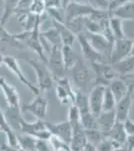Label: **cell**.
I'll use <instances>...</instances> for the list:
<instances>
[{
	"label": "cell",
	"mask_w": 134,
	"mask_h": 151,
	"mask_svg": "<svg viewBox=\"0 0 134 151\" xmlns=\"http://www.w3.org/2000/svg\"><path fill=\"white\" fill-rule=\"evenodd\" d=\"M24 60L35 72L36 77H37L38 89H39L40 93L52 89L53 75L51 73V70L46 67V64H42L40 62H37L36 60H32V58H25Z\"/></svg>",
	"instance_id": "obj_1"
},
{
	"label": "cell",
	"mask_w": 134,
	"mask_h": 151,
	"mask_svg": "<svg viewBox=\"0 0 134 151\" xmlns=\"http://www.w3.org/2000/svg\"><path fill=\"white\" fill-rule=\"evenodd\" d=\"M91 67L95 74V85L108 86L112 80L118 76L109 63L93 62L91 63Z\"/></svg>",
	"instance_id": "obj_2"
},
{
	"label": "cell",
	"mask_w": 134,
	"mask_h": 151,
	"mask_svg": "<svg viewBox=\"0 0 134 151\" xmlns=\"http://www.w3.org/2000/svg\"><path fill=\"white\" fill-rule=\"evenodd\" d=\"M133 40L128 37L115 38L113 45H112L110 58H109V64H113L122 58L128 57L130 55L131 48H132Z\"/></svg>",
	"instance_id": "obj_3"
},
{
	"label": "cell",
	"mask_w": 134,
	"mask_h": 151,
	"mask_svg": "<svg viewBox=\"0 0 134 151\" xmlns=\"http://www.w3.org/2000/svg\"><path fill=\"white\" fill-rule=\"evenodd\" d=\"M3 64L5 65L6 67L16 76L17 79L22 83L24 86L27 87L28 89L30 90L34 95H35V96L36 95L40 94V91H39V89H38V87L34 86L32 83L29 82L27 80V78L24 76L23 72L20 69V65H19L18 63H17L15 58L12 57V55H3Z\"/></svg>",
	"instance_id": "obj_4"
},
{
	"label": "cell",
	"mask_w": 134,
	"mask_h": 151,
	"mask_svg": "<svg viewBox=\"0 0 134 151\" xmlns=\"http://www.w3.org/2000/svg\"><path fill=\"white\" fill-rule=\"evenodd\" d=\"M85 35H86L92 47L99 53H101L105 58V60H107V62L109 63V58H110L112 48V45L109 42V40L102 33H91L85 31Z\"/></svg>",
	"instance_id": "obj_5"
},
{
	"label": "cell",
	"mask_w": 134,
	"mask_h": 151,
	"mask_svg": "<svg viewBox=\"0 0 134 151\" xmlns=\"http://www.w3.org/2000/svg\"><path fill=\"white\" fill-rule=\"evenodd\" d=\"M76 38L79 41L80 48H81L82 55L85 60H89L90 63L93 62H104L106 63V60L101 53H99L95 48L92 47L91 43L89 42L88 38H87L86 35H85V31L79 33L76 35Z\"/></svg>",
	"instance_id": "obj_6"
},
{
	"label": "cell",
	"mask_w": 134,
	"mask_h": 151,
	"mask_svg": "<svg viewBox=\"0 0 134 151\" xmlns=\"http://www.w3.org/2000/svg\"><path fill=\"white\" fill-rule=\"evenodd\" d=\"M61 47H59V45H53L47 57L48 58L47 65H49L52 75L57 78L63 77V73L65 72L62 52H61Z\"/></svg>",
	"instance_id": "obj_7"
},
{
	"label": "cell",
	"mask_w": 134,
	"mask_h": 151,
	"mask_svg": "<svg viewBox=\"0 0 134 151\" xmlns=\"http://www.w3.org/2000/svg\"><path fill=\"white\" fill-rule=\"evenodd\" d=\"M133 91L134 87L129 86L128 92L126 93L125 96L116 103L115 109H114L116 121L123 122L124 120H126L129 117V113H130V109L133 102Z\"/></svg>",
	"instance_id": "obj_8"
},
{
	"label": "cell",
	"mask_w": 134,
	"mask_h": 151,
	"mask_svg": "<svg viewBox=\"0 0 134 151\" xmlns=\"http://www.w3.org/2000/svg\"><path fill=\"white\" fill-rule=\"evenodd\" d=\"M47 108H48V102L44 97L41 95H36L30 103L23 104L21 110L23 112H30L33 114L37 119H43L45 118L46 114H47Z\"/></svg>",
	"instance_id": "obj_9"
},
{
	"label": "cell",
	"mask_w": 134,
	"mask_h": 151,
	"mask_svg": "<svg viewBox=\"0 0 134 151\" xmlns=\"http://www.w3.org/2000/svg\"><path fill=\"white\" fill-rule=\"evenodd\" d=\"M46 129L50 132L51 135L56 136L64 142L70 144L72 138V128L69 121H63L60 123H49L45 122Z\"/></svg>",
	"instance_id": "obj_10"
},
{
	"label": "cell",
	"mask_w": 134,
	"mask_h": 151,
	"mask_svg": "<svg viewBox=\"0 0 134 151\" xmlns=\"http://www.w3.org/2000/svg\"><path fill=\"white\" fill-rule=\"evenodd\" d=\"M56 96L62 104L66 105L69 102L74 103L75 91L70 84L69 80L64 77L57 78V87H56Z\"/></svg>",
	"instance_id": "obj_11"
},
{
	"label": "cell",
	"mask_w": 134,
	"mask_h": 151,
	"mask_svg": "<svg viewBox=\"0 0 134 151\" xmlns=\"http://www.w3.org/2000/svg\"><path fill=\"white\" fill-rule=\"evenodd\" d=\"M105 87L106 86L103 85H95L88 96L90 111L95 117H97L102 112V101Z\"/></svg>",
	"instance_id": "obj_12"
},
{
	"label": "cell",
	"mask_w": 134,
	"mask_h": 151,
	"mask_svg": "<svg viewBox=\"0 0 134 151\" xmlns=\"http://www.w3.org/2000/svg\"><path fill=\"white\" fill-rule=\"evenodd\" d=\"M96 9L92 8L89 4H80L76 2H70L65 8V21L75 17L89 16Z\"/></svg>",
	"instance_id": "obj_13"
},
{
	"label": "cell",
	"mask_w": 134,
	"mask_h": 151,
	"mask_svg": "<svg viewBox=\"0 0 134 151\" xmlns=\"http://www.w3.org/2000/svg\"><path fill=\"white\" fill-rule=\"evenodd\" d=\"M73 70V83L78 89L86 87L91 77H90V70L86 67V65L81 60H78L76 65L72 68Z\"/></svg>",
	"instance_id": "obj_14"
},
{
	"label": "cell",
	"mask_w": 134,
	"mask_h": 151,
	"mask_svg": "<svg viewBox=\"0 0 134 151\" xmlns=\"http://www.w3.org/2000/svg\"><path fill=\"white\" fill-rule=\"evenodd\" d=\"M0 91L4 94L8 107H20L19 105V95L13 86L6 82L5 78L0 77Z\"/></svg>",
	"instance_id": "obj_15"
},
{
	"label": "cell",
	"mask_w": 134,
	"mask_h": 151,
	"mask_svg": "<svg viewBox=\"0 0 134 151\" xmlns=\"http://www.w3.org/2000/svg\"><path fill=\"white\" fill-rule=\"evenodd\" d=\"M96 118H97V126H98V129L104 134V135L110 130V128L113 126V124L115 123V121H116L115 112H114V110L108 111V112L102 111ZM104 137H105V136H104Z\"/></svg>",
	"instance_id": "obj_16"
},
{
	"label": "cell",
	"mask_w": 134,
	"mask_h": 151,
	"mask_svg": "<svg viewBox=\"0 0 134 151\" xmlns=\"http://www.w3.org/2000/svg\"><path fill=\"white\" fill-rule=\"evenodd\" d=\"M7 122L15 133L20 131V121L22 118L20 107H8L4 113Z\"/></svg>",
	"instance_id": "obj_17"
},
{
	"label": "cell",
	"mask_w": 134,
	"mask_h": 151,
	"mask_svg": "<svg viewBox=\"0 0 134 151\" xmlns=\"http://www.w3.org/2000/svg\"><path fill=\"white\" fill-rule=\"evenodd\" d=\"M110 65H112L113 70L118 74L119 77L130 74V73L134 72V55H129L128 57Z\"/></svg>",
	"instance_id": "obj_18"
},
{
	"label": "cell",
	"mask_w": 134,
	"mask_h": 151,
	"mask_svg": "<svg viewBox=\"0 0 134 151\" xmlns=\"http://www.w3.org/2000/svg\"><path fill=\"white\" fill-rule=\"evenodd\" d=\"M0 131H2V132L6 135L7 143H8L9 145L14 147L16 150H20L19 149L18 143H17L16 133L12 130L10 125L7 122L5 116H4V113L1 110H0Z\"/></svg>",
	"instance_id": "obj_19"
},
{
	"label": "cell",
	"mask_w": 134,
	"mask_h": 151,
	"mask_svg": "<svg viewBox=\"0 0 134 151\" xmlns=\"http://www.w3.org/2000/svg\"><path fill=\"white\" fill-rule=\"evenodd\" d=\"M108 87L110 88L112 94H113L114 98L116 100V103L123 98L126 95V93L128 92L129 86L127 85V83L124 81L123 79L119 78H114L113 80L110 82V84L108 85Z\"/></svg>",
	"instance_id": "obj_20"
},
{
	"label": "cell",
	"mask_w": 134,
	"mask_h": 151,
	"mask_svg": "<svg viewBox=\"0 0 134 151\" xmlns=\"http://www.w3.org/2000/svg\"><path fill=\"white\" fill-rule=\"evenodd\" d=\"M61 52L63 58V64H64L65 70H70L76 65L79 60V55H77L70 45H64L61 47Z\"/></svg>",
	"instance_id": "obj_21"
},
{
	"label": "cell",
	"mask_w": 134,
	"mask_h": 151,
	"mask_svg": "<svg viewBox=\"0 0 134 151\" xmlns=\"http://www.w3.org/2000/svg\"><path fill=\"white\" fill-rule=\"evenodd\" d=\"M87 142L86 136L84 133V129L82 127L76 128L72 130V138L70 141V150L81 151L83 150L85 144Z\"/></svg>",
	"instance_id": "obj_22"
},
{
	"label": "cell",
	"mask_w": 134,
	"mask_h": 151,
	"mask_svg": "<svg viewBox=\"0 0 134 151\" xmlns=\"http://www.w3.org/2000/svg\"><path fill=\"white\" fill-rule=\"evenodd\" d=\"M109 12L112 15L117 16L122 20H134V1L131 0Z\"/></svg>",
	"instance_id": "obj_23"
},
{
	"label": "cell",
	"mask_w": 134,
	"mask_h": 151,
	"mask_svg": "<svg viewBox=\"0 0 134 151\" xmlns=\"http://www.w3.org/2000/svg\"><path fill=\"white\" fill-rule=\"evenodd\" d=\"M52 22L53 25L55 26L56 29L58 30V32H59L62 45H70V47H72L73 42H74L75 38H76V35L64 23L57 22V21H52Z\"/></svg>",
	"instance_id": "obj_24"
},
{
	"label": "cell",
	"mask_w": 134,
	"mask_h": 151,
	"mask_svg": "<svg viewBox=\"0 0 134 151\" xmlns=\"http://www.w3.org/2000/svg\"><path fill=\"white\" fill-rule=\"evenodd\" d=\"M104 136L110 138V139L117 141V142L121 143V144H123L126 140V137H127V134H126L125 130H124L123 122L115 121V123H114L113 126L110 128V130H109Z\"/></svg>",
	"instance_id": "obj_25"
},
{
	"label": "cell",
	"mask_w": 134,
	"mask_h": 151,
	"mask_svg": "<svg viewBox=\"0 0 134 151\" xmlns=\"http://www.w3.org/2000/svg\"><path fill=\"white\" fill-rule=\"evenodd\" d=\"M16 138L20 150H25V151L35 150L36 138H34L33 136L26 133L18 132V134L16 133Z\"/></svg>",
	"instance_id": "obj_26"
},
{
	"label": "cell",
	"mask_w": 134,
	"mask_h": 151,
	"mask_svg": "<svg viewBox=\"0 0 134 151\" xmlns=\"http://www.w3.org/2000/svg\"><path fill=\"white\" fill-rule=\"evenodd\" d=\"M109 22V27H110L113 36L115 38H122L125 37V32H124L123 29V20L121 18L117 17L115 15H112L110 14L108 19Z\"/></svg>",
	"instance_id": "obj_27"
},
{
	"label": "cell",
	"mask_w": 134,
	"mask_h": 151,
	"mask_svg": "<svg viewBox=\"0 0 134 151\" xmlns=\"http://www.w3.org/2000/svg\"><path fill=\"white\" fill-rule=\"evenodd\" d=\"M40 35L45 38L51 45H59L61 47L62 42H61V38H60L59 32L56 29L55 26H52L51 28H48L46 30L40 31Z\"/></svg>",
	"instance_id": "obj_28"
},
{
	"label": "cell",
	"mask_w": 134,
	"mask_h": 151,
	"mask_svg": "<svg viewBox=\"0 0 134 151\" xmlns=\"http://www.w3.org/2000/svg\"><path fill=\"white\" fill-rule=\"evenodd\" d=\"M85 17H75L70 20L65 21V25L67 26L70 30L74 33L75 35H79V33L85 31Z\"/></svg>",
	"instance_id": "obj_29"
},
{
	"label": "cell",
	"mask_w": 134,
	"mask_h": 151,
	"mask_svg": "<svg viewBox=\"0 0 134 151\" xmlns=\"http://www.w3.org/2000/svg\"><path fill=\"white\" fill-rule=\"evenodd\" d=\"M116 106V100L112 94L110 88L108 86L105 87L103 94V101H102V111L108 112L115 109Z\"/></svg>",
	"instance_id": "obj_30"
},
{
	"label": "cell",
	"mask_w": 134,
	"mask_h": 151,
	"mask_svg": "<svg viewBox=\"0 0 134 151\" xmlns=\"http://www.w3.org/2000/svg\"><path fill=\"white\" fill-rule=\"evenodd\" d=\"M18 2L19 0H5V2H4V11L3 14H2L1 21H0V23L2 25H4L8 21V19L10 18V16L14 13Z\"/></svg>",
	"instance_id": "obj_31"
},
{
	"label": "cell",
	"mask_w": 134,
	"mask_h": 151,
	"mask_svg": "<svg viewBox=\"0 0 134 151\" xmlns=\"http://www.w3.org/2000/svg\"><path fill=\"white\" fill-rule=\"evenodd\" d=\"M68 121H69L70 125H71L72 130L76 128L82 127L81 123H80V113L79 110L77 108V106L75 104H73L70 106L69 110H68Z\"/></svg>",
	"instance_id": "obj_32"
},
{
	"label": "cell",
	"mask_w": 134,
	"mask_h": 151,
	"mask_svg": "<svg viewBox=\"0 0 134 151\" xmlns=\"http://www.w3.org/2000/svg\"><path fill=\"white\" fill-rule=\"evenodd\" d=\"M80 123H81V126L83 129L98 128V126H97V118L91 113V111L80 114Z\"/></svg>",
	"instance_id": "obj_33"
},
{
	"label": "cell",
	"mask_w": 134,
	"mask_h": 151,
	"mask_svg": "<svg viewBox=\"0 0 134 151\" xmlns=\"http://www.w3.org/2000/svg\"><path fill=\"white\" fill-rule=\"evenodd\" d=\"M84 133L88 142L92 143L96 146L100 141L104 138V134L99 130L98 128L92 129H84Z\"/></svg>",
	"instance_id": "obj_34"
},
{
	"label": "cell",
	"mask_w": 134,
	"mask_h": 151,
	"mask_svg": "<svg viewBox=\"0 0 134 151\" xmlns=\"http://www.w3.org/2000/svg\"><path fill=\"white\" fill-rule=\"evenodd\" d=\"M45 11L50 16L52 21L65 23V9H63L62 7H49L46 8Z\"/></svg>",
	"instance_id": "obj_35"
},
{
	"label": "cell",
	"mask_w": 134,
	"mask_h": 151,
	"mask_svg": "<svg viewBox=\"0 0 134 151\" xmlns=\"http://www.w3.org/2000/svg\"><path fill=\"white\" fill-rule=\"evenodd\" d=\"M3 26L4 25H2V24L0 23V41L11 43V45H13V47L22 48L23 45L20 43V41L16 40L15 38H14L13 35H10V33L7 32V31L5 30V28H4Z\"/></svg>",
	"instance_id": "obj_36"
},
{
	"label": "cell",
	"mask_w": 134,
	"mask_h": 151,
	"mask_svg": "<svg viewBox=\"0 0 134 151\" xmlns=\"http://www.w3.org/2000/svg\"><path fill=\"white\" fill-rule=\"evenodd\" d=\"M49 142H50L51 147H52V150H56V151H60V150L68 151V150H70V145L68 144V143L64 142L63 140L59 139L58 137H56V136L51 135L50 138H49Z\"/></svg>",
	"instance_id": "obj_37"
},
{
	"label": "cell",
	"mask_w": 134,
	"mask_h": 151,
	"mask_svg": "<svg viewBox=\"0 0 134 151\" xmlns=\"http://www.w3.org/2000/svg\"><path fill=\"white\" fill-rule=\"evenodd\" d=\"M88 4L92 8L101 11H109V0H89Z\"/></svg>",
	"instance_id": "obj_38"
},
{
	"label": "cell",
	"mask_w": 134,
	"mask_h": 151,
	"mask_svg": "<svg viewBox=\"0 0 134 151\" xmlns=\"http://www.w3.org/2000/svg\"><path fill=\"white\" fill-rule=\"evenodd\" d=\"M96 150H100V151H111L114 150L113 145H112V141L110 138L108 137H104L98 144L96 145Z\"/></svg>",
	"instance_id": "obj_39"
},
{
	"label": "cell",
	"mask_w": 134,
	"mask_h": 151,
	"mask_svg": "<svg viewBox=\"0 0 134 151\" xmlns=\"http://www.w3.org/2000/svg\"><path fill=\"white\" fill-rule=\"evenodd\" d=\"M35 150H38V151L52 150V147H51V145H50L49 139H36Z\"/></svg>",
	"instance_id": "obj_40"
},
{
	"label": "cell",
	"mask_w": 134,
	"mask_h": 151,
	"mask_svg": "<svg viewBox=\"0 0 134 151\" xmlns=\"http://www.w3.org/2000/svg\"><path fill=\"white\" fill-rule=\"evenodd\" d=\"M123 126L127 135H134V122L129 117L123 121Z\"/></svg>",
	"instance_id": "obj_41"
},
{
	"label": "cell",
	"mask_w": 134,
	"mask_h": 151,
	"mask_svg": "<svg viewBox=\"0 0 134 151\" xmlns=\"http://www.w3.org/2000/svg\"><path fill=\"white\" fill-rule=\"evenodd\" d=\"M123 147H125L124 149L128 150V151L134 150V135H127L125 142H124L122 145V149H123Z\"/></svg>",
	"instance_id": "obj_42"
},
{
	"label": "cell",
	"mask_w": 134,
	"mask_h": 151,
	"mask_svg": "<svg viewBox=\"0 0 134 151\" xmlns=\"http://www.w3.org/2000/svg\"><path fill=\"white\" fill-rule=\"evenodd\" d=\"M129 1H131V0H111L110 4H109V11L117 8V7L127 3V2H129Z\"/></svg>",
	"instance_id": "obj_43"
},
{
	"label": "cell",
	"mask_w": 134,
	"mask_h": 151,
	"mask_svg": "<svg viewBox=\"0 0 134 151\" xmlns=\"http://www.w3.org/2000/svg\"><path fill=\"white\" fill-rule=\"evenodd\" d=\"M44 1L45 9L49 7H61L60 0H43Z\"/></svg>",
	"instance_id": "obj_44"
},
{
	"label": "cell",
	"mask_w": 134,
	"mask_h": 151,
	"mask_svg": "<svg viewBox=\"0 0 134 151\" xmlns=\"http://www.w3.org/2000/svg\"><path fill=\"white\" fill-rule=\"evenodd\" d=\"M120 78L121 79H123L124 81L127 83V85H129V86L134 87V72L130 73V74H127V75L121 76Z\"/></svg>",
	"instance_id": "obj_45"
},
{
	"label": "cell",
	"mask_w": 134,
	"mask_h": 151,
	"mask_svg": "<svg viewBox=\"0 0 134 151\" xmlns=\"http://www.w3.org/2000/svg\"><path fill=\"white\" fill-rule=\"evenodd\" d=\"M83 150L84 151H95L96 150V146L87 141L86 144H85V146H84V148H83Z\"/></svg>",
	"instance_id": "obj_46"
},
{
	"label": "cell",
	"mask_w": 134,
	"mask_h": 151,
	"mask_svg": "<svg viewBox=\"0 0 134 151\" xmlns=\"http://www.w3.org/2000/svg\"><path fill=\"white\" fill-rule=\"evenodd\" d=\"M0 150H11V151H14L16 150L14 147H12L8 144V143H4V144H1V147H0ZM17 151V150H16Z\"/></svg>",
	"instance_id": "obj_47"
},
{
	"label": "cell",
	"mask_w": 134,
	"mask_h": 151,
	"mask_svg": "<svg viewBox=\"0 0 134 151\" xmlns=\"http://www.w3.org/2000/svg\"><path fill=\"white\" fill-rule=\"evenodd\" d=\"M60 2H61V7L63 9H65L68 4L71 2V0H60Z\"/></svg>",
	"instance_id": "obj_48"
},
{
	"label": "cell",
	"mask_w": 134,
	"mask_h": 151,
	"mask_svg": "<svg viewBox=\"0 0 134 151\" xmlns=\"http://www.w3.org/2000/svg\"><path fill=\"white\" fill-rule=\"evenodd\" d=\"M89 0H71V2H76V3L80 4H88Z\"/></svg>",
	"instance_id": "obj_49"
},
{
	"label": "cell",
	"mask_w": 134,
	"mask_h": 151,
	"mask_svg": "<svg viewBox=\"0 0 134 151\" xmlns=\"http://www.w3.org/2000/svg\"><path fill=\"white\" fill-rule=\"evenodd\" d=\"M3 64V55L0 53V69H1V65Z\"/></svg>",
	"instance_id": "obj_50"
},
{
	"label": "cell",
	"mask_w": 134,
	"mask_h": 151,
	"mask_svg": "<svg viewBox=\"0 0 134 151\" xmlns=\"http://www.w3.org/2000/svg\"><path fill=\"white\" fill-rule=\"evenodd\" d=\"M130 55H134V40H133V43H132V48H131V52H130Z\"/></svg>",
	"instance_id": "obj_51"
},
{
	"label": "cell",
	"mask_w": 134,
	"mask_h": 151,
	"mask_svg": "<svg viewBox=\"0 0 134 151\" xmlns=\"http://www.w3.org/2000/svg\"><path fill=\"white\" fill-rule=\"evenodd\" d=\"M109 1H111V0H109Z\"/></svg>",
	"instance_id": "obj_52"
}]
</instances>
